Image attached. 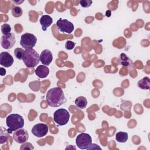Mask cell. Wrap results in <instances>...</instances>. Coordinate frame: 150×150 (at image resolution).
Wrapping results in <instances>:
<instances>
[{
    "mask_svg": "<svg viewBox=\"0 0 150 150\" xmlns=\"http://www.w3.org/2000/svg\"><path fill=\"white\" fill-rule=\"evenodd\" d=\"M92 143L91 136L87 133L79 134L76 139V144L78 148L81 149H88Z\"/></svg>",
    "mask_w": 150,
    "mask_h": 150,
    "instance_id": "5",
    "label": "cell"
},
{
    "mask_svg": "<svg viewBox=\"0 0 150 150\" xmlns=\"http://www.w3.org/2000/svg\"><path fill=\"white\" fill-rule=\"evenodd\" d=\"M76 106L81 110L85 108L87 104V100L86 97L83 96H79L75 100Z\"/></svg>",
    "mask_w": 150,
    "mask_h": 150,
    "instance_id": "16",
    "label": "cell"
},
{
    "mask_svg": "<svg viewBox=\"0 0 150 150\" xmlns=\"http://www.w3.org/2000/svg\"><path fill=\"white\" fill-rule=\"evenodd\" d=\"M40 23L42 26V29L43 31H46L47 28L50 26L53 23V19L52 17L47 15H42L40 19Z\"/></svg>",
    "mask_w": 150,
    "mask_h": 150,
    "instance_id": "14",
    "label": "cell"
},
{
    "mask_svg": "<svg viewBox=\"0 0 150 150\" xmlns=\"http://www.w3.org/2000/svg\"><path fill=\"white\" fill-rule=\"evenodd\" d=\"M53 60V54L48 49L43 50L40 55V62L46 66H49Z\"/></svg>",
    "mask_w": 150,
    "mask_h": 150,
    "instance_id": "12",
    "label": "cell"
},
{
    "mask_svg": "<svg viewBox=\"0 0 150 150\" xmlns=\"http://www.w3.org/2000/svg\"><path fill=\"white\" fill-rule=\"evenodd\" d=\"M137 85L142 90H149L150 87V80L148 77H145L138 81Z\"/></svg>",
    "mask_w": 150,
    "mask_h": 150,
    "instance_id": "17",
    "label": "cell"
},
{
    "mask_svg": "<svg viewBox=\"0 0 150 150\" xmlns=\"http://www.w3.org/2000/svg\"><path fill=\"white\" fill-rule=\"evenodd\" d=\"M35 74L39 78H45L49 74V69L46 66L39 65L35 70Z\"/></svg>",
    "mask_w": 150,
    "mask_h": 150,
    "instance_id": "15",
    "label": "cell"
},
{
    "mask_svg": "<svg viewBox=\"0 0 150 150\" xmlns=\"http://www.w3.org/2000/svg\"><path fill=\"white\" fill-rule=\"evenodd\" d=\"M16 43V39L14 34L11 33L7 35H3L1 37V43L4 49H11Z\"/></svg>",
    "mask_w": 150,
    "mask_h": 150,
    "instance_id": "8",
    "label": "cell"
},
{
    "mask_svg": "<svg viewBox=\"0 0 150 150\" xmlns=\"http://www.w3.org/2000/svg\"><path fill=\"white\" fill-rule=\"evenodd\" d=\"M33 149H34V146L30 142L23 143V144L21 145V146L20 148L21 150H22V149H30V150H32Z\"/></svg>",
    "mask_w": 150,
    "mask_h": 150,
    "instance_id": "24",
    "label": "cell"
},
{
    "mask_svg": "<svg viewBox=\"0 0 150 150\" xmlns=\"http://www.w3.org/2000/svg\"><path fill=\"white\" fill-rule=\"evenodd\" d=\"M56 26L59 30L62 33H70L74 30V25L71 22L62 18L57 21Z\"/></svg>",
    "mask_w": 150,
    "mask_h": 150,
    "instance_id": "7",
    "label": "cell"
},
{
    "mask_svg": "<svg viewBox=\"0 0 150 150\" xmlns=\"http://www.w3.org/2000/svg\"><path fill=\"white\" fill-rule=\"evenodd\" d=\"M46 97L48 105L53 107H58L66 101L63 90L59 87L49 89Z\"/></svg>",
    "mask_w": 150,
    "mask_h": 150,
    "instance_id": "1",
    "label": "cell"
},
{
    "mask_svg": "<svg viewBox=\"0 0 150 150\" xmlns=\"http://www.w3.org/2000/svg\"><path fill=\"white\" fill-rule=\"evenodd\" d=\"M49 131L48 126L43 123H39L35 125L31 130L32 133L37 137L41 138L45 136Z\"/></svg>",
    "mask_w": 150,
    "mask_h": 150,
    "instance_id": "9",
    "label": "cell"
},
{
    "mask_svg": "<svg viewBox=\"0 0 150 150\" xmlns=\"http://www.w3.org/2000/svg\"><path fill=\"white\" fill-rule=\"evenodd\" d=\"M93 1L91 0H81L80 1V5L83 8H88L91 6Z\"/></svg>",
    "mask_w": 150,
    "mask_h": 150,
    "instance_id": "23",
    "label": "cell"
},
{
    "mask_svg": "<svg viewBox=\"0 0 150 150\" xmlns=\"http://www.w3.org/2000/svg\"><path fill=\"white\" fill-rule=\"evenodd\" d=\"M24 2V0H23V1H12V2H13L14 4H21V3H22V2Z\"/></svg>",
    "mask_w": 150,
    "mask_h": 150,
    "instance_id": "28",
    "label": "cell"
},
{
    "mask_svg": "<svg viewBox=\"0 0 150 150\" xmlns=\"http://www.w3.org/2000/svg\"><path fill=\"white\" fill-rule=\"evenodd\" d=\"M22 60L27 67L32 68L37 66L39 63L40 56L33 48L25 49Z\"/></svg>",
    "mask_w": 150,
    "mask_h": 150,
    "instance_id": "3",
    "label": "cell"
},
{
    "mask_svg": "<svg viewBox=\"0 0 150 150\" xmlns=\"http://www.w3.org/2000/svg\"><path fill=\"white\" fill-rule=\"evenodd\" d=\"M8 130L3 127H0V144H4L6 142L8 138Z\"/></svg>",
    "mask_w": 150,
    "mask_h": 150,
    "instance_id": "19",
    "label": "cell"
},
{
    "mask_svg": "<svg viewBox=\"0 0 150 150\" xmlns=\"http://www.w3.org/2000/svg\"><path fill=\"white\" fill-rule=\"evenodd\" d=\"M70 118V114L64 108H59L53 113V120L59 125H64L67 124Z\"/></svg>",
    "mask_w": 150,
    "mask_h": 150,
    "instance_id": "4",
    "label": "cell"
},
{
    "mask_svg": "<svg viewBox=\"0 0 150 150\" xmlns=\"http://www.w3.org/2000/svg\"><path fill=\"white\" fill-rule=\"evenodd\" d=\"M6 124L8 127V132L11 134L13 131L22 128L25 122L23 118L18 114H11L6 118Z\"/></svg>",
    "mask_w": 150,
    "mask_h": 150,
    "instance_id": "2",
    "label": "cell"
},
{
    "mask_svg": "<svg viewBox=\"0 0 150 150\" xmlns=\"http://www.w3.org/2000/svg\"><path fill=\"white\" fill-rule=\"evenodd\" d=\"M74 46H75V43L71 40H67L65 43V48L69 50L73 49Z\"/></svg>",
    "mask_w": 150,
    "mask_h": 150,
    "instance_id": "25",
    "label": "cell"
},
{
    "mask_svg": "<svg viewBox=\"0 0 150 150\" xmlns=\"http://www.w3.org/2000/svg\"><path fill=\"white\" fill-rule=\"evenodd\" d=\"M13 138L15 142L19 144H23L26 142L29 138L28 132L23 128L17 129L14 131L13 134Z\"/></svg>",
    "mask_w": 150,
    "mask_h": 150,
    "instance_id": "10",
    "label": "cell"
},
{
    "mask_svg": "<svg viewBox=\"0 0 150 150\" xmlns=\"http://www.w3.org/2000/svg\"><path fill=\"white\" fill-rule=\"evenodd\" d=\"M13 58L7 52H2L0 53V64L5 67H11L13 63Z\"/></svg>",
    "mask_w": 150,
    "mask_h": 150,
    "instance_id": "11",
    "label": "cell"
},
{
    "mask_svg": "<svg viewBox=\"0 0 150 150\" xmlns=\"http://www.w3.org/2000/svg\"><path fill=\"white\" fill-rule=\"evenodd\" d=\"M101 149V148L97 145L96 144H92L90 145V147L88 148V149Z\"/></svg>",
    "mask_w": 150,
    "mask_h": 150,
    "instance_id": "26",
    "label": "cell"
},
{
    "mask_svg": "<svg viewBox=\"0 0 150 150\" xmlns=\"http://www.w3.org/2000/svg\"><path fill=\"white\" fill-rule=\"evenodd\" d=\"M115 139L118 142H125L128 139V134L127 132H118L115 134Z\"/></svg>",
    "mask_w": 150,
    "mask_h": 150,
    "instance_id": "18",
    "label": "cell"
},
{
    "mask_svg": "<svg viewBox=\"0 0 150 150\" xmlns=\"http://www.w3.org/2000/svg\"><path fill=\"white\" fill-rule=\"evenodd\" d=\"M1 32L3 35H7L11 33V27L8 23H4L1 25Z\"/></svg>",
    "mask_w": 150,
    "mask_h": 150,
    "instance_id": "22",
    "label": "cell"
},
{
    "mask_svg": "<svg viewBox=\"0 0 150 150\" xmlns=\"http://www.w3.org/2000/svg\"><path fill=\"white\" fill-rule=\"evenodd\" d=\"M119 64L122 66L131 67L133 66L132 60L128 57L125 53H121L118 57Z\"/></svg>",
    "mask_w": 150,
    "mask_h": 150,
    "instance_id": "13",
    "label": "cell"
},
{
    "mask_svg": "<svg viewBox=\"0 0 150 150\" xmlns=\"http://www.w3.org/2000/svg\"><path fill=\"white\" fill-rule=\"evenodd\" d=\"M0 74L2 76H5L6 74V70L4 67H1L0 68Z\"/></svg>",
    "mask_w": 150,
    "mask_h": 150,
    "instance_id": "27",
    "label": "cell"
},
{
    "mask_svg": "<svg viewBox=\"0 0 150 150\" xmlns=\"http://www.w3.org/2000/svg\"><path fill=\"white\" fill-rule=\"evenodd\" d=\"M11 12L13 16L15 18H19L22 16L23 11L22 8L19 6H14L12 9Z\"/></svg>",
    "mask_w": 150,
    "mask_h": 150,
    "instance_id": "20",
    "label": "cell"
},
{
    "mask_svg": "<svg viewBox=\"0 0 150 150\" xmlns=\"http://www.w3.org/2000/svg\"><path fill=\"white\" fill-rule=\"evenodd\" d=\"M37 42L36 37L29 33H25L21 36L20 44L25 49L33 48Z\"/></svg>",
    "mask_w": 150,
    "mask_h": 150,
    "instance_id": "6",
    "label": "cell"
},
{
    "mask_svg": "<svg viewBox=\"0 0 150 150\" xmlns=\"http://www.w3.org/2000/svg\"><path fill=\"white\" fill-rule=\"evenodd\" d=\"M24 52H25V50H23V49L22 48H19V47L16 48L14 50L15 56L16 57V59H18L19 60H22V59H23Z\"/></svg>",
    "mask_w": 150,
    "mask_h": 150,
    "instance_id": "21",
    "label": "cell"
}]
</instances>
